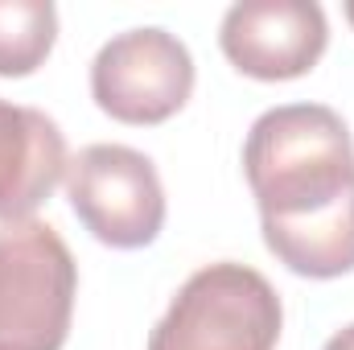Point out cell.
Masks as SVG:
<instances>
[{
  "mask_svg": "<svg viewBox=\"0 0 354 350\" xmlns=\"http://www.w3.org/2000/svg\"><path fill=\"white\" fill-rule=\"evenodd\" d=\"M91 95L120 124H165L194 95V58L181 37L157 25L115 33L91 62Z\"/></svg>",
  "mask_w": 354,
  "mask_h": 350,
  "instance_id": "5",
  "label": "cell"
},
{
  "mask_svg": "<svg viewBox=\"0 0 354 350\" xmlns=\"http://www.w3.org/2000/svg\"><path fill=\"white\" fill-rule=\"evenodd\" d=\"M322 350H354V322H351V326H342V330H338V334H334Z\"/></svg>",
  "mask_w": 354,
  "mask_h": 350,
  "instance_id": "10",
  "label": "cell"
},
{
  "mask_svg": "<svg viewBox=\"0 0 354 350\" xmlns=\"http://www.w3.org/2000/svg\"><path fill=\"white\" fill-rule=\"evenodd\" d=\"M346 21L354 25V0H346Z\"/></svg>",
  "mask_w": 354,
  "mask_h": 350,
  "instance_id": "11",
  "label": "cell"
},
{
  "mask_svg": "<svg viewBox=\"0 0 354 350\" xmlns=\"http://www.w3.org/2000/svg\"><path fill=\"white\" fill-rule=\"evenodd\" d=\"M71 210L115 252L149 248L165 227V190L157 165L128 145H87L66 165Z\"/></svg>",
  "mask_w": 354,
  "mask_h": 350,
  "instance_id": "4",
  "label": "cell"
},
{
  "mask_svg": "<svg viewBox=\"0 0 354 350\" xmlns=\"http://www.w3.org/2000/svg\"><path fill=\"white\" fill-rule=\"evenodd\" d=\"M264 243L297 276L334 280L354 272V185L330 206L301 219H260Z\"/></svg>",
  "mask_w": 354,
  "mask_h": 350,
  "instance_id": "8",
  "label": "cell"
},
{
  "mask_svg": "<svg viewBox=\"0 0 354 350\" xmlns=\"http://www.w3.org/2000/svg\"><path fill=\"white\" fill-rule=\"evenodd\" d=\"M330 25L313 0H239L218 25V46L235 71L260 83H288L317 66Z\"/></svg>",
  "mask_w": 354,
  "mask_h": 350,
  "instance_id": "6",
  "label": "cell"
},
{
  "mask_svg": "<svg viewBox=\"0 0 354 350\" xmlns=\"http://www.w3.org/2000/svg\"><path fill=\"white\" fill-rule=\"evenodd\" d=\"M284 305L264 272L235 260L198 268L153 326L149 350H276Z\"/></svg>",
  "mask_w": 354,
  "mask_h": 350,
  "instance_id": "2",
  "label": "cell"
},
{
  "mask_svg": "<svg viewBox=\"0 0 354 350\" xmlns=\"http://www.w3.org/2000/svg\"><path fill=\"white\" fill-rule=\"evenodd\" d=\"M243 174L260 219L313 214L354 185L351 128L326 103L272 107L248 132Z\"/></svg>",
  "mask_w": 354,
  "mask_h": 350,
  "instance_id": "1",
  "label": "cell"
},
{
  "mask_svg": "<svg viewBox=\"0 0 354 350\" xmlns=\"http://www.w3.org/2000/svg\"><path fill=\"white\" fill-rule=\"evenodd\" d=\"M66 136L37 111L0 99V223L33 219L41 202L66 181Z\"/></svg>",
  "mask_w": 354,
  "mask_h": 350,
  "instance_id": "7",
  "label": "cell"
},
{
  "mask_svg": "<svg viewBox=\"0 0 354 350\" xmlns=\"http://www.w3.org/2000/svg\"><path fill=\"white\" fill-rule=\"evenodd\" d=\"M58 42V8L50 0H0V79L33 75Z\"/></svg>",
  "mask_w": 354,
  "mask_h": 350,
  "instance_id": "9",
  "label": "cell"
},
{
  "mask_svg": "<svg viewBox=\"0 0 354 350\" xmlns=\"http://www.w3.org/2000/svg\"><path fill=\"white\" fill-rule=\"evenodd\" d=\"M75 297L79 264L50 223L0 227V350H62Z\"/></svg>",
  "mask_w": 354,
  "mask_h": 350,
  "instance_id": "3",
  "label": "cell"
}]
</instances>
